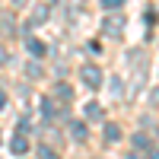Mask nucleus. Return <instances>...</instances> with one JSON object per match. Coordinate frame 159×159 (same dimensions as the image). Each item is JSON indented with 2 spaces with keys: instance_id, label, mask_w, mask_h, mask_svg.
I'll return each instance as SVG.
<instances>
[{
  "instance_id": "f257e3e1",
  "label": "nucleus",
  "mask_w": 159,
  "mask_h": 159,
  "mask_svg": "<svg viewBox=\"0 0 159 159\" xmlns=\"http://www.w3.org/2000/svg\"><path fill=\"white\" fill-rule=\"evenodd\" d=\"M25 150H29V143H25V137H19V134H16V137H13V153H16V156H22Z\"/></svg>"
},
{
  "instance_id": "f03ea898",
  "label": "nucleus",
  "mask_w": 159,
  "mask_h": 159,
  "mask_svg": "<svg viewBox=\"0 0 159 159\" xmlns=\"http://www.w3.org/2000/svg\"><path fill=\"white\" fill-rule=\"evenodd\" d=\"M42 159H57L54 153H48V150H42Z\"/></svg>"
},
{
  "instance_id": "7ed1b4c3",
  "label": "nucleus",
  "mask_w": 159,
  "mask_h": 159,
  "mask_svg": "<svg viewBox=\"0 0 159 159\" xmlns=\"http://www.w3.org/2000/svg\"><path fill=\"white\" fill-rule=\"evenodd\" d=\"M3 105H7V96H3V89H0V108H3Z\"/></svg>"
}]
</instances>
